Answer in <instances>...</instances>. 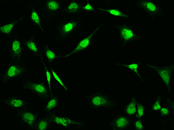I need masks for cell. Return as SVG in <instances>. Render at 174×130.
Instances as JSON below:
<instances>
[{
    "mask_svg": "<svg viewBox=\"0 0 174 130\" xmlns=\"http://www.w3.org/2000/svg\"><path fill=\"white\" fill-rule=\"evenodd\" d=\"M83 26V21L79 16H67L52 27L55 31V41L59 44L66 42Z\"/></svg>",
    "mask_w": 174,
    "mask_h": 130,
    "instance_id": "cell-1",
    "label": "cell"
},
{
    "mask_svg": "<svg viewBox=\"0 0 174 130\" xmlns=\"http://www.w3.org/2000/svg\"><path fill=\"white\" fill-rule=\"evenodd\" d=\"M65 0H39L35 3L41 15L47 21L56 20L59 17L64 7Z\"/></svg>",
    "mask_w": 174,
    "mask_h": 130,
    "instance_id": "cell-2",
    "label": "cell"
},
{
    "mask_svg": "<svg viewBox=\"0 0 174 130\" xmlns=\"http://www.w3.org/2000/svg\"><path fill=\"white\" fill-rule=\"evenodd\" d=\"M86 99L90 107L94 109L112 110L118 106V104L108 94L99 91L89 93Z\"/></svg>",
    "mask_w": 174,
    "mask_h": 130,
    "instance_id": "cell-3",
    "label": "cell"
},
{
    "mask_svg": "<svg viewBox=\"0 0 174 130\" xmlns=\"http://www.w3.org/2000/svg\"><path fill=\"white\" fill-rule=\"evenodd\" d=\"M29 70V67L23 64V62L10 61L0 75L1 83L6 84L11 81L22 79L25 77Z\"/></svg>",
    "mask_w": 174,
    "mask_h": 130,
    "instance_id": "cell-4",
    "label": "cell"
},
{
    "mask_svg": "<svg viewBox=\"0 0 174 130\" xmlns=\"http://www.w3.org/2000/svg\"><path fill=\"white\" fill-rule=\"evenodd\" d=\"M113 27L118 32L119 38L121 42L120 47L122 50L130 44L143 40L144 39L142 35L134 32L135 26L133 25H127L122 23L115 24Z\"/></svg>",
    "mask_w": 174,
    "mask_h": 130,
    "instance_id": "cell-5",
    "label": "cell"
},
{
    "mask_svg": "<svg viewBox=\"0 0 174 130\" xmlns=\"http://www.w3.org/2000/svg\"><path fill=\"white\" fill-rule=\"evenodd\" d=\"M45 82L44 79L36 82L28 77H25L22 79L21 87L23 90L29 91L40 99L47 101L54 93L50 91L48 86L45 85Z\"/></svg>",
    "mask_w": 174,
    "mask_h": 130,
    "instance_id": "cell-6",
    "label": "cell"
},
{
    "mask_svg": "<svg viewBox=\"0 0 174 130\" xmlns=\"http://www.w3.org/2000/svg\"><path fill=\"white\" fill-rule=\"evenodd\" d=\"M147 67L155 70L164 84L167 94L171 95L172 90L171 80L174 70V64L167 65H154L148 63L145 64Z\"/></svg>",
    "mask_w": 174,
    "mask_h": 130,
    "instance_id": "cell-7",
    "label": "cell"
},
{
    "mask_svg": "<svg viewBox=\"0 0 174 130\" xmlns=\"http://www.w3.org/2000/svg\"><path fill=\"white\" fill-rule=\"evenodd\" d=\"M133 5L145 12L152 19L157 16L161 17L165 16L164 9L153 0H135Z\"/></svg>",
    "mask_w": 174,
    "mask_h": 130,
    "instance_id": "cell-8",
    "label": "cell"
},
{
    "mask_svg": "<svg viewBox=\"0 0 174 130\" xmlns=\"http://www.w3.org/2000/svg\"><path fill=\"white\" fill-rule=\"evenodd\" d=\"M16 116L19 119L20 124L28 130H33L35 124L39 118L38 110L32 112L25 107L16 111Z\"/></svg>",
    "mask_w": 174,
    "mask_h": 130,
    "instance_id": "cell-9",
    "label": "cell"
},
{
    "mask_svg": "<svg viewBox=\"0 0 174 130\" xmlns=\"http://www.w3.org/2000/svg\"><path fill=\"white\" fill-rule=\"evenodd\" d=\"M24 49L21 38L16 32L9 39L7 51L11 61L23 62L22 56Z\"/></svg>",
    "mask_w": 174,
    "mask_h": 130,
    "instance_id": "cell-10",
    "label": "cell"
},
{
    "mask_svg": "<svg viewBox=\"0 0 174 130\" xmlns=\"http://www.w3.org/2000/svg\"><path fill=\"white\" fill-rule=\"evenodd\" d=\"M104 24V23L102 22L96 27L90 33L79 41L76 47L71 51L67 54L61 56V58L66 59L70 57L79 54L92 46L94 43L92 41L93 37L99 31Z\"/></svg>",
    "mask_w": 174,
    "mask_h": 130,
    "instance_id": "cell-11",
    "label": "cell"
},
{
    "mask_svg": "<svg viewBox=\"0 0 174 130\" xmlns=\"http://www.w3.org/2000/svg\"><path fill=\"white\" fill-rule=\"evenodd\" d=\"M0 101L2 104L7 105L9 108L15 111L23 107L34 105L35 104V103L28 101L23 98L15 95L1 99Z\"/></svg>",
    "mask_w": 174,
    "mask_h": 130,
    "instance_id": "cell-12",
    "label": "cell"
},
{
    "mask_svg": "<svg viewBox=\"0 0 174 130\" xmlns=\"http://www.w3.org/2000/svg\"><path fill=\"white\" fill-rule=\"evenodd\" d=\"M131 117L123 114H118L111 119L109 126L113 130H123L132 125Z\"/></svg>",
    "mask_w": 174,
    "mask_h": 130,
    "instance_id": "cell-13",
    "label": "cell"
},
{
    "mask_svg": "<svg viewBox=\"0 0 174 130\" xmlns=\"http://www.w3.org/2000/svg\"><path fill=\"white\" fill-rule=\"evenodd\" d=\"M21 40L24 48L27 51L33 53L42 64L45 62L42 53L39 51L37 47L35 34H31L27 38H21Z\"/></svg>",
    "mask_w": 174,
    "mask_h": 130,
    "instance_id": "cell-14",
    "label": "cell"
},
{
    "mask_svg": "<svg viewBox=\"0 0 174 130\" xmlns=\"http://www.w3.org/2000/svg\"><path fill=\"white\" fill-rule=\"evenodd\" d=\"M36 6L35 3H29L27 5L26 7L30 10L28 18L34 26L40 30L42 34H44L45 30L41 23V16L36 11Z\"/></svg>",
    "mask_w": 174,
    "mask_h": 130,
    "instance_id": "cell-15",
    "label": "cell"
},
{
    "mask_svg": "<svg viewBox=\"0 0 174 130\" xmlns=\"http://www.w3.org/2000/svg\"><path fill=\"white\" fill-rule=\"evenodd\" d=\"M84 5L82 2L80 3L75 0H70L64 8L62 12L66 13L67 16H79L82 12Z\"/></svg>",
    "mask_w": 174,
    "mask_h": 130,
    "instance_id": "cell-16",
    "label": "cell"
},
{
    "mask_svg": "<svg viewBox=\"0 0 174 130\" xmlns=\"http://www.w3.org/2000/svg\"><path fill=\"white\" fill-rule=\"evenodd\" d=\"M25 16L22 15L18 18L12 20L0 27V33L7 36L9 39L11 38L13 35L12 30L15 25L18 23L23 21Z\"/></svg>",
    "mask_w": 174,
    "mask_h": 130,
    "instance_id": "cell-17",
    "label": "cell"
},
{
    "mask_svg": "<svg viewBox=\"0 0 174 130\" xmlns=\"http://www.w3.org/2000/svg\"><path fill=\"white\" fill-rule=\"evenodd\" d=\"M114 63L120 68H126L133 72L139 79L141 83H144L146 81V79L142 75L138 69L139 67L142 64V62H133L128 64L124 62H115Z\"/></svg>",
    "mask_w": 174,
    "mask_h": 130,
    "instance_id": "cell-18",
    "label": "cell"
},
{
    "mask_svg": "<svg viewBox=\"0 0 174 130\" xmlns=\"http://www.w3.org/2000/svg\"><path fill=\"white\" fill-rule=\"evenodd\" d=\"M174 109L168 106L162 107L159 112L160 117L164 120L162 124L166 125L169 123L171 124V127H174Z\"/></svg>",
    "mask_w": 174,
    "mask_h": 130,
    "instance_id": "cell-19",
    "label": "cell"
},
{
    "mask_svg": "<svg viewBox=\"0 0 174 130\" xmlns=\"http://www.w3.org/2000/svg\"><path fill=\"white\" fill-rule=\"evenodd\" d=\"M60 99V97L58 93L54 94L47 101L46 105L42 109V112L46 114L59 107Z\"/></svg>",
    "mask_w": 174,
    "mask_h": 130,
    "instance_id": "cell-20",
    "label": "cell"
},
{
    "mask_svg": "<svg viewBox=\"0 0 174 130\" xmlns=\"http://www.w3.org/2000/svg\"><path fill=\"white\" fill-rule=\"evenodd\" d=\"M42 53L43 56H44L46 59L48 66H51L55 61L61 57V56L52 51L50 47L46 44L44 46Z\"/></svg>",
    "mask_w": 174,
    "mask_h": 130,
    "instance_id": "cell-21",
    "label": "cell"
},
{
    "mask_svg": "<svg viewBox=\"0 0 174 130\" xmlns=\"http://www.w3.org/2000/svg\"><path fill=\"white\" fill-rule=\"evenodd\" d=\"M137 100L133 96L130 101L122 109V113L129 117L134 116L137 111Z\"/></svg>",
    "mask_w": 174,
    "mask_h": 130,
    "instance_id": "cell-22",
    "label": "cell"
},
{
    "mask_svg": "<svg viewBox=\"0 0 174 130\" xmlns=\"http://www.w3.org/2000/svg\"><path fill=\"white\" fill-rule=\"evenodd\" d=\"M97 10L99 11L105 12L112 16L123 17L126 19L129 18V16L126 13L116 7L109 8L107 9L99 7Z\"/></svg>",
    "mask_w": 174,
    "mask_h": 130,
    "instance_id": "cell-23",
    "label": "cell"
},
{
    "mask_svg": "<svg viewBox=\"0 0 174 130\" xmlns=\"http://www.w3.org/2000/svg\"><path fill=\"white\" fill-rule=\"evenodd\" d=\"M60 116L63 122L70 127L71 126H75L79 128H83L87 125V122L84 121L74 120L66 114Z\"/></svg>",
    "mask_w": 174,
    "mask_h": 130,
    "instance_id": "cell-24",
    "label": "cell"
},
{
    "mask_svg": "<svg viewBox=\"0 0 174 130\" xmlns=\"http://www.w3.org/2000/svg\"><path fill=\"white\" fill-rule=\"evenodd\" d=\"M45 116L49 119L51 124L58 125L64 129H69L70 128L63 122L57 113L52 111L46 114Z\"/></svg>",
    "mask_w": 174,
    "mask_h": 130,
    "instance_id": "cell-25",
    "label": "cell"
},
{
    "mask_svg": "<svg viewBox=\"0 0 174 130\" xmlns=\"http://www.w3.org/2000/svg\"><path fill=\"white\" fill-rule=\"evenodd\" d=\"M51 124L49 119L46 116L39 118L36 122L33 130H47Z\"/></svg>",
    "mask_w": 174,
    "mask_h": 130,
    "instance_id": "cell-26",
    "label": "cell"
},
{
    "mask_svg": "<svg viewBox=\"0 0 174 130\" xmlns=\"http://www.w3.org/2000/svg\"><path fill=\"white\" fill-rule=\"evenodd\" d=\"M162 101V97L160 95L158 94L156 96L149 112H158L162 107L161 105Z\"/></svg>",
    "mask_w": 174,
    "mask_h": 130,
    "instance_id": "cell-27",
    "label": "cell"
},
{
    "mask_svg": "<svg viewBox=\"0 0 174 130\" xmlns=\"http://www.w3.org/2000/svg\"><path fill=\"white\" fill-rule=\"evenodd\" d=\"M146 108L143 103L137 101V111L134 116L136 118L143 119V117L145 116L144 113Z\"/></svg>",
    "mask_w": 174,
    "mask_h": 130,
    "instance_id": "cell-28",
    "label": "cell"
},
{
    "mask_svg": "<svg viewBox=\"0 0 174 130\" xmlns=\"http://www.w3.org/2000/svg\"><path fill=\"white\" fill-rule=\"evenodd\" d=\"M48 67L53 78L67 92L68 90V88L62 81L54 69L51 66H48Z\"/></svg>",
    "mask_w": 174,
    "mask_h": 130,
    "instance_id": "cell-29",
    "label": "cell"
},
{
    "mask_svg": "<svg viewBox=\"0 0 174 130\" xmlns=\"http://www.w3.org/2000/svg\"><path fill=\"white\" fill-rule=\"evenodd\" d=\"M42 64L45 70L46 80L47 83V86L50 91L52 92L53 93L52 88L51 84V74L50 71L48 66H47L45 62L42 63Z\"/></svg>",
    "mask_w": 174,
    "mask_h": 130,
    "instance_id": "cell-30",
    "label": "cell"
},
{
    "mask_svg": "<svg viewBox=\"0 0 174 130\" xmlns=\"http://www.w3.org/2000/svg\"><path fill=\"white\" fill-rule=\"evenodd\" d=\"M132 125L135 130H144L147 129V126L143 122L142 119L136 118L135 121H133Z\"/></svg>",
    "mask_w": 174,
    "mask_h": 130,
    "instance_id": "cell-31",
    "label": "cell"
},
{
    "mask_svg": "<svg viewBox=\"0 0 174 130\" xmlns=\"http://www.w3.org/2000/svg\"><path fill=\"white\" fill-rule=\"evenodd\" d=\"M90 1L87 0L85 5H83L82 8V11L88 13H92L97 11L96 7L90 3Z\"/></svg>",
    "mask_w": 174,
    "mask_h": 130,
    "instance_id": "cell-32",
    "label": "cell"
}]
</instances>
